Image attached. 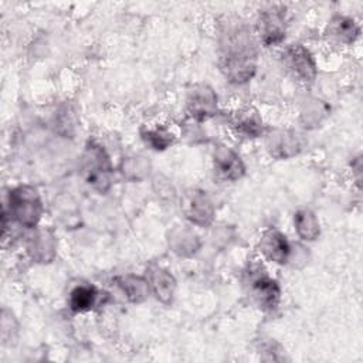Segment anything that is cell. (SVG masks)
<instances>
[{
    "instance_id": "obj_3",
    "label": "cell",
    "mask_w": 363,
    "mask_h": 363,
    "mask_svg": "<svg viewBox=\"0 0 363 363\" xmlns=\"http://www.w3.org/2000/svg\"><path fill=\"white\" fill-rule=\"evenodd\" d=\"M258 35L261 43L267 47L279 44L286 31L285 24V9L277 4L268 6L259 11L258 17Z\"/></svg>"
},
{
    "instance_id": "obj_16",
    "label": "cell",
    "mask_w": 363,
    "mask_h": 363,
    "mask_svg": "<svg viewBox=\"0 0 363 363\" xmlns=\"http://www.w3.org/2000/svg\"><path fill=\"white\" fill-rule=\"evenodd\" d=\"M150 282H152L150 285H152L153 291L156 292L157 298L164 301V296L167 299L172 296L173 288H174V281H173L172 275H169L167 272H164L162 269H156L155 272H152Z\"/></svg>"
},
{
    "instance_id": "obj_10",
    "label": "cell",
    "mask_w": 363,
    "mask_h": 363,
    "mask_svg": "<svg viewBox=\"0 0 363 363\" xmlns=\"http://www.w3.org/2000/svg\"><path fill=\"white\" fill-rule=\"evenodd\" d=\"M231 125L240 138L255 139L262 133V121L259 115L250 108L238 111L233 116Z\"/></svg>"
},
{
    "instance_id": "obj_14",
    "label": "cell",
    "mask_w": 363,
    "mask_h": 363,
    "mask_svg": "<svg viewBox=\"0 0 363 363\" xmlns=\"http://www.w3.org/2000/svg\"><path fill=\"white\" fill-rule=\"evenodd\" d=\"M211 214L213 211L210 201L203 194L193 196L190 201V208L187 211V217L196 224H207L213 217Z\"/></svg>"
},
{
    "instance_id": "obj_12",
    "label": "cell",
    "mask_w": 363,
    "mask_h": 363,
    "mask_svg": "<svg viewBox=\"0 0 363 363\" xmlns=\"http://www.w3.org/2000/svg\"><path fill=\"white\" fill-rule=\"evenodd\" d=\"M96 298L98 291L94 285H78L71 291L68 305L74 312H86L95 305Z\"/></svg>"
},
{
    "instance_id": "obj_15",
    "label": "cell",
    "mask_w": 363,
    "mask_h": 363,
    "mask_svg": "<svg viewBox=\"0 0 363 363\" xmlns=\"http://www.w3.org/2000/svg\"><path fill=\"white\" fill-rule=\"evenodd\" d=\"M121 286L126 292L128 298L133 302H140L149 292V282L138 277H125L121 279Z\"/></svg>"
},
{
    "instance_id": "obj_9",
    "label": "cell",
    "mask_w": 363,
    "mask_h": 363,
    "mask_svg": "<svg viewBox=\"0 0 363 363\" xmlns=\"http://www.w3.org/2000/svg\"><path fill=\"white\" fill-rule=\"evenodd\" d=\"M214 167L217 173L227 180H237L244 174V164L240 156L228 147H218L214 155Z\"/></svg>"
},
{
    "instance_id": "obj_6",
    "label": "cell",
    "mask_w": 363,
    "mask_h": 363,
    "mask_svg": "<svg viewBox=\"0 0 363 363\" xmlns=\"http://www.w3.org/2000/svg\"><path fill=\"white\" fill-rule=\"evenodd\" d=\"M250 288L257 303L267 311H272L277 308L279 302V285L275 279L269 278L265 272L258 274L251 278Z\"/></svg>"
},
{
    "instance_id": "obj_4",
    "label": "cell",
    "mask_w": 363,
    "mask_h": 363,
    "mask_svg": "<svg viewBox=\"0 0 363 363\" xmlns=\"http://www.w3.org/2000/svg\"><path fill=\"white\" fill-rule=\"evenodd\" d=\"M282 61L291 75L301 82H311L316 75V65L309 51L301 44H291L282 52Z\"/></svg>"
},
{
    "instance_id": "obj_13",
    "label": "cell",
    "mask_w": 363,
    "mask_h": 363,
    "mask_svg": "<svg viewBox=\"0 0 363 363\" xmlns=\"http://www.w3.org/2000/svg\"><path fill=\"white\" fill-rule=\"evenodd\" d=\"M296 231L302 240L312 241L319 235V224L313 213L309 210H301L295 214L294 218Z\"/></svg>"
},
{
    "instance_id": "obj_11",
    "label": "cell",
    "mask_w": 363,
    "mask_h": 363,
    "mask_svg": "<svg viewBox=\"0 0 363 363\" xmlns=\"http://www.w3.org/2000/svg\"><path fill=\"white\" fill-rule=\"evenodd\" d=\"M328 33L336 41L350 44L359 35V27L356 26L354 20L343 16H336L330 20L328 26Z\"/></svg>"
},
{
    "instance_id": "obj_7",
    "label": "cell",
    "mask_w": 363,
    "mask_h": 363,
    "mask_svg": "<svg viewBox=\"0 0 363 363\" xmlns=\"http://www.w3.org/2000/svg\"><path fill=\"white\" fill-rule=\"evenodd\" d=\"M217 96L211 88L206 85H197L189 92L187 108L191 116L197 121H206L216 112Z\"/></svg>"
},
{
    "instance_id": "obj_17",
    "label": "cell",
    "mask_w": 363,
    "mask_h": 363,
    "mask_svg": "<svg viewBox=\"0 0 363 363\" xmlns=\"http://www.w3.org/2000/svg\"><path fill=\"white\" fill-rule=\"evenodd\" d=\"M143 139L146 143H149L155 150H163L169 145H172L173 138L172 133H169L164 128H155V129H147L143 133Z\"/></svg>"
},
{
    "instance_id": "obj_2",
    "label": "cell",
    "mask_w": 363,
    "mask_h": 363,
    "mask_svg": "<svg viewBox=\"0 0 363 363\" xmlns=\"http://www.w3.org/2000/svg\"><path fill=\"white\" fill-rule=\"evenodd\" d=\"M10 214L21 225L28 228L34 227L41 217V201L37 191L28 186H20L10 191L9 194Z\"/></svg>"
},
{
    "instance_id": "obj_8",
    "label": "cell",
    "mask_w": 363,
    "mask_h": 363,
    "mask_svg": "<svg viewBox=\"0 0 363 363\" xmlns=\"http://www.w3.org/2000/svg\"><path fill=\"white\" fill-rule=\"evenodd\" d=\"M259 248H261V252L269 261L277 264H285L291 252V247L286 237L275 228H269L262 234L259 241Z\"/></svg>"
},
{
    "instance_id": "obj_1",
    "label": "cell",
    "mask_w": 363,
    "mask_h": 363,
    "mask_svg": "<svg viewBox=\"0 0 363 363\" xmlns=\"http://www.w3.org/2000/svg\"><path fill=\"white\" fill-rule=\"evenodd\" d=\"M255 43L251 33L238 26L224 34L221 43V69L228 81L242 84L248 81L255 71Z\"/></svg>"
},
{
    "instance_id": "obj_5",
    "label": "cell",
    "mask_w": 363,
    "mask_h": 363,
    "mask_svg": "<svg viewBox=\"0 0 363 363\" xmlns=\"http://www.w3.org/2000/svg\"><path fill=\"white\" fill-rule=\"evenodd\" d=\"M82 170L85 174V179L89 184L94 187L104 191L108 187V174L111 172L108 157L105 156L104 150L99 146H89L84 163H82Z\"/></svg>"
}]
</instances>
